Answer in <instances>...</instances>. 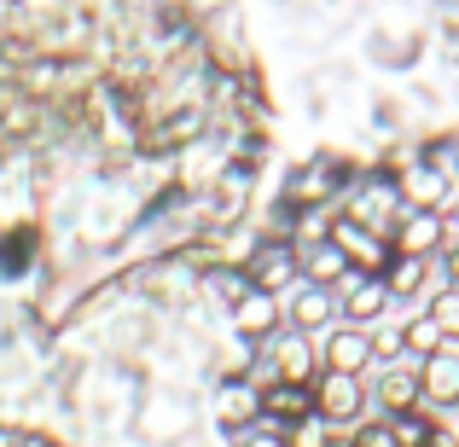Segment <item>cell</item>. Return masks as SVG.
I'll return each instance as SVG.
<instances>
[{
    "mask_svg": "<svg viewBox=\"0 0 459 447\" xmlns=\"http://www.w3.org/2000/svg\"><path fill=\"white\" fill-rule=\"evenodd\" d=\"M419 390L430 401H459V360L454 355H430L425 372H419Z\"/></svg>",
    "mask_w": 459,
    "mask_h": 447,
    "instance_id": "1",
    "label": "cell"
},
{
    "mask_svg": "<svg viewBox=\"0 0 459 447\" xmlns=\"http://www.w3.org/2000/svg\"><path fill=\"white\" fill-rule=\"evenodd\" d=\"M325 360H332V372L355 378V372L372 360V348H367V337H360V331H337L332 343H325Z\"/></svg>",
    "mask_w": 459,
    "mask_h": 447,
    "instance_id": "2",
    "label": "cell"
},
{
    "mask_svg": "<svg viewBox=\"0 0 459 447\" xmlns=\"http://www.w3.org/2000/svg\"><path fill=\"white\" fill-rule=\"evenodd\" d=\"M320 407H325V418H355L360 413V383L343 378V372H332V378L320 383Z\"/></svg>",
    "mask_w": 459,
    "mask_h": 447,
    "instance_id": "3",
    "label": "cell"
},
{
    "mask_svg": "<svg viewBox=\"0 0 459 447\" xmlns=\"http://www.w3.org/2000/svg\"><path fill=\"white\" fill-rule=\"evenodd\" d=\"M378 401L384 407H395V413H402V407H413L419 401V372L413 366H390V372H384V383H378Z\"/></svg>",
    "mask_w": 459,
    "mask_h": 447,
    "instance_id": "4",
    "label": "cell"
},
{
    "mask_svg": "<svg viewBox=\"0 0 459 447\" xmlns=\"http://www.w3.org/2000/svg\"><path fill=\"white\" fill-rule=\"evenodd\" d=\"M262 407L280 413V418H303L308 413V390L303 383H268V390H262Z\"/></svg>",
    "mask_w": 459,
    "mask_h": 447,
    "instance_id": "5",
    "label": "cell"
},
{
    "mask_svg": "<svg viewBox=\"0 0 459 447\" xmlns=\"http://www.w3.org/2000/svg\"><path fill=\"white\" fill-rule=\"evenodd\" d=\"M437 238H442V221H437V215H413V221H402V250H407V256H425Z\"/></svg>",
    "mask_w": 459,
    "mask_h": 447,
    "instance_id": "6",
    "label": "cell"
},
{
    "mask_svg": "<svg viewBox=\"0 0 459 447\" xmlns=\"http://www.w3.org/2000/svg\"><path fill=\"white\" fill-rule=\"evenodd\" d=\"M273 360H280L285 383H303V378H308V366H314V355H308V343H303V337H285V343L273 348Z\"/></svg>",
    "mask_w": 459,
    "mask_h": 447,
    "instance_id": "7",
    "label": "cell"
},
{
    "mask_svg": "<svg viewBox=\"0 0 459 447\" xmlns=\"http://www.w3.org/2000/svg\"><path fill=\"white\" fill-rule=\"evenodd\" d=\"M343 308L355 314V320H378V308H384V285L355 279V285H349V297H343Z\"/></svg>",
    "mask_w": 459,
    "mask_h": 447,
    "instance_id": "8",
    "label": "cell"
},
{
    "mask_svg": "<svg viewBox=\"0 0 459 447\" xmlns=\"http://www.w3.org/2000/svg\"><path fill=\"white\" fill-rule=\"evenodd\" d=\"M402 343H407V348H419V355H442V331H437V320L407 325V331H402Z\"/></svg>",
    "mask_w": 459,
    "mask_h": 447,
    "instance_id": "9",
    "label": "cell"
},
{
    "mask_svg": "<svg viewBox=\"0 0 459 447\" xmlns=\"http://www.w3.org/2000/svg\"><path fill=\"white\" fill-rule=\"evenodd\" d=\"M238 325H245V331H262V325H273V302H268V291L238 302Z\"/></svg>",
    "mask_w": 459,
    "mask_h": 447,
    "instance_id": "10",
    "label": "cell"
},
{
    "mask_svg": "<svg viewBox=\"0 0 459 447\" xmlns=\"http://www.w3.org/2000/svg\"><path fill=\"white\" fill-rule=\"evenodd\" d=\"M419 285H425V262H419V256H407L402 268L390 273V291H395V297H413Z\"/></svg>",
    "mask_w": 459,
    "mask_h": 447,
    "instance_id": "11",
    "label": "cell"
},
{
    "mask_svg": "<svg viewBox=\"0 0 459 447\" xmlns=\"http://www.w3.org/2000/svg\"><path fill=\"white\" fill-rule=\"evenodd\" d=\"M325 314H332V297H325V291H303V297H297V320H303V325H320Z\"/></svg>",
    "mask_w": 459,
    "mask_h": 447,
    "instance_id": "12",
    "label": "cell"
},
{
    "mask_svg": "<svg viewBox=\"0 0 459 447\" xmlns=\"http://www.w3.org/2000/svg\"><path fill=\"white\" fill-rule=\"evenodd\" d=\"M256 279H262V285H280V279H291V256H285V250L262 256V262H256Z\"/></svg>",
    "mask_w": 459,
    "mask_h": 447,
    "instance_id": "13",
    "label": "cell"
},
{
    "mask_svg": "<svg viewBox=\"0 0 459 447\" xmlns=\"http://www.w3.org/2000/svg\"><path fill=\"white\" fill-rule=\"evenodd\" d=\"M308 268H314V279H337L343 273V250H314Z\"/></svg>",
    "mask_w": 459,
    "mask_h": 447,
    "instance_id": "14",
    "label": "cell"
},
{
    "mask_svg": "<svg viewBox=\"0 0 459 447\" xmlns=\"http://www.w3.org/2000/svg\"><path fill=\"white\" fill-rule=\"evenodd\" d=\"M430 320H437V331H442V337H459V297H442Z\"/></svg>",
    "mask_w": 459,
    "mask_h": 447,
    "instance_id": "15",
    "label": "cell"
},
{
    "mask_svg": "<svg viewBox=\"0 0 459 447\" xmlns=\"http://www.w3.org/2000/svg\"><path fill=\"white\" fill-rule=\"evenodd\" d=\"M0 447H53L47 436H35V430H18V425H0Z\"/></svg>",
    "mask_w": 459,
    "mask_h": 447,
    "instance_id": "16",
    "label": "cell"
},
{
    "mask_svg": "<svg viewBox=\"0 0 459 447\" xmlns=\"http://www.w3.org/2000/svg\"><path fill=\"white\" fill-rule=\"evenodd\" d=\"M367 348H372L378 360H395V355H402V331H378V337H367Z\"/></svg>",
    "mask_w": 459,
    "mask_h": 447,
    "instance_id": "17",
    "label": "cell"
},
{
    "mask_svg": "<svg viewBox=\"0 0 459 447\" xmlns=\"http://www.w3.org/2000/svg\"><path fill=\"white\" fill-rule=\"evenodd\" d=\"M355 447H395V430L390 425H372V430H360Z\"/></svg>",
    "mask_w": 459,
    "mask_h": 447,
    "instance_id": "18",
    "label": "cell"
},
{
    "mask_svg": "<svg viewBox=\"0 0 459 447\" xmlns=\"http://www.w3.org/2000/svg\"><path fill=\"white\" fill-rule=\"evenodd\" d=\"M413 192H419V203H437L442 180H437V175H413Z\"/></svg>",
    "mask_w": 459,
    "mask_h": 447,
    "instance_id": "19",
    "label": "cell"
},
{
    "mask_svg": "<svg viewBox=\"0 0 459 447\" xmlns=\"http://www.w3.org/2000/svg\"><path fill=\"white\" fill-rule=\"evenodd\" d=\"M384 210H390V192H367V221H384Z\"/></svg>",
    "mask_w": 459,
    "mask_h": 447,
    "instance_id": "20",
    "label": "cell"
},
{
    "mask_svg": "<svg viewBox=\"0 0 459 447\" xmlns=\"http://www.w3.org/2000/svg\"><path fill=\"white\" fill-rule=\"evenodd\" d=\"M221 413H227V418H238V413H250V395H238V390H233V395H227V401H221Z\"/></svg>",
    "mask_w": 459,
    "mask_h": 447,
    "instance_id": "21",
    "label": "cell"
},
{
    "mask_svg": "<svg viewBox=\"0 0 459 447\" xmlns=\"http://www.w3.org/2000/svg\"><path fill=\"white\" fill-rule=\"evenodd\" d=\"M245 447H280V442H273V436H256V442H245Z\"/></svg>",
    "mask_w": 459,
    "mask_h": 447,
    "instance_id": "22",
    "label": "cell"
},
{
    "mask_svg": "<svg viewBox=\"0 0 459 447\" xmlns=\"http://www.w3.org/2000/svg\"><path fill=\"white\" fill-rule=\"evenodd\" d=\"M454 273H459V250H454Z\"/></svg>",
    "mask_w": 459,
    "mask_h": 447,
    "instance_id": "23",
    "label": "cell"
}]
</instances>
